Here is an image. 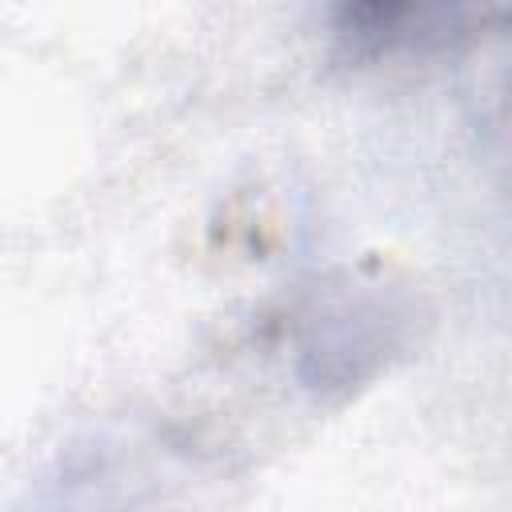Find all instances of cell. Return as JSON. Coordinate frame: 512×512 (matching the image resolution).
I'll return each mask as SVG.
<instances>
[{"label": "cell", "mask_w": 512, "mask_h": 512, "mask_svg": "<svg viewBox=\"0 0 512 512\" xmlns=\"http://www.w3.org/2000/svg\"><path fill=\"white\" fill-rule=\"evenodd\" d=\"M420 0H336V24L356 44H380L392 36Z\"/></svg>", "instance_id": "1"}]
</instances>
